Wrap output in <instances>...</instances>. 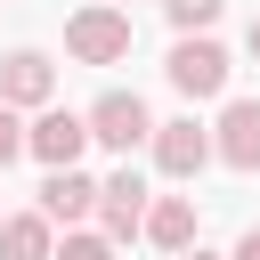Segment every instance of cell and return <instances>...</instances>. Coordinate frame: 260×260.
I'll return each instance as SVG.
<instances>
[{
    "mask_svg": "<svg viewBox=\"0 0 260 260\" xmlns=\"http://www.w3.org/2000/svg\"><path fill=\"white\" fill-rule=\"evenodd\" d=\"M65 49H73L81 65H122V57H130V16H122L114 0H98V8H81V16L65 24Z\"/></svg>",
    "mask_w": 260,
    "mask_h": 260,
    "instance_id": "6da1fadb",
    "label": "cell"
},
{
    "mask_svg": "<svg viewBox=\"0 0 260 260\" xmlns=\"http://www.w3.org/2000/svg\"><path fill=\"white\" fill-rule=\"evenodd\" d=\"M211 154L228 171H260V98H228V114L211 130Z\"/></svg>",
    "mask_w": 260,
    "mask_h": 260,
    "instance_id": "277c9868",
    "label": "cell"
},
{
    "mask_svg": "<svg viewBox=\"0 0 260 260\" xmlns=\"http://www.w3.org/2000/svg\"><path fill=\"white\" fill-rule=\"evenodd\" d=\"M179 260H219V252H195V244H187V252H179Z\"/></svg>",
    "mask_w": 260,
    "mask_h": 260,
    "instance_id": "e0dca14e",
    "label": "cell"
},
{
    "mask_svg": "<svg viewBox=\"0 0 260 260\" xmlns=\"http://www.w3.org/2000/svg\"><path fill=\"white\" fill-rule=\"evenodd\" d=\"M98 211V179H81L73 162H57L49 179H41V219L49 228H73V219H89Z\"/></svg>",
    "mask_w": 260,
    "mask_h": 260,
    "instance_id": "52a82bcc",
    "label": "cell"
},
{
    "mask_svg": "<svg viewBox=\"0 0 260 260\" xmlns=\"http://www.w3.org/2000/svg\"><path fill=\"white\" fill-rule=\"evenodd\" d=\"M49 260H114V236H89V228H65V244H49Z\"/></svg>",
    "mask_w": 260,
    "mask_h": 260,
    "instance_id": "7c38bea8",
    "label": "cell"
},
{
    "mask_svg": "<svg viewBox=\"0 0 260 260\" xmlns=\"http://www.w3.org/2000/svg\"><path fill=\"white\" fill-rule=\"evenodd\" d=\"M81 122H89V138H98V146H114V154L146 146V130H154V122H146V106H138V89H106Z\"/></svg>",
    "mask_w": 260,
    "mask_h": 260,
    "instance_id": "3957f363",
    "label": "cell"
},
{
    "mask_svg": "<svg viewBox=\"0 0 260 260\" xmlns=\"http://www.w3.org/2000/svg\"><path fill=\"white\" fill-rule=\"evenodd\" d=\"M98 219H106V236H114V244H130V236H138V219H146V179H138V171H114V179L98 187Z\"/></svg>",
    "mask_w": 260,
    "mask_h": 260,
    "instance_id": "9c48e42d",
    "label": "cell"
},
{
    "mask_svg": "<svg viewBox=\"0 0 260 260\" xmlns=\"http://www.w3.org/2000/svg\"><path fill=\"white\" fill-rule=\"evenodd\" d=\"M81 146H89V122L65 114V106H41V122L24 130V154H41L49 171H57V162H81Z\"/></svg>",
    "mask_w": 260,
    "mask_h": 260,
    "instance_id": "5b68a950",
    "label": "cell"
},
{
    "mask_svg": "<svg viewBox=\"0 0 260 260\" xmlns=\"http://www.w3.org/2000/svg\"><path fill=\"white\" fill-rule=\"evenodd\" d=\"M244 49H252V57H260V16H252V32H244Z\"/></svg>",
    "mask_w": 260,
    "mask_h": 260,
    "instance_id": "2e32d148",
    "label": "cell"
},
{
    "mask_svg": "<svg viewBox=\"0 0 260 260\" xmlns=\"http://www.w3.org/2000/svg\"><path fill=\"white\" fill-rule=\"evenodd\" d=\"M49 219L41 211H16V219H0V260H49Z\"/></svg>",
    "mask_w": 260,
    "mask_h": 260,
    "instance_id": "8fae6325",
    "label": "cell"
},
{
    "mask_svg": "<svg viewBox=\"0 0 260 260\" xmlns=\"http://www.w3.org/2000/svg\"><path fill=\"white\" fill-rule=\"evenodd\" d=\"M219 8H228V0H162V16H171L179 32H203V24L219 16Z\"/></svg>",
    "mask_w": 260,
    "mask_h": 260,
    "instance_id": "4fadbf2b",
    "label": "cell"
},
{
    "mask_svg": "<svg viewBox=\"0 0 260 260\" xmlns=\"http://www.w3.org/2000/svg\"><path fill=\"white\" fill-rule=\"evenodd\" d=\"M162 73H171V89H179V98H219V89H228V49H219V41H203V32H187V41L171 49V65H162Z\"/></svg>",
    "mask_w": 260,
    "mask_h": 260,
    "instance_id": "7a4b0ae2",
    "label": "cell"
},
{
    "mask_svg": "<svg viewBox=\"0 0 260 260\" xmlns=\"http://www.w3.org/2000/svg\"><path fill=\"white\" fill-rule=\"evenodd\" d=\"M236 260H260V228H244V236H236Z\"/></svg>",
    "mask_w": 260,
    "mask_h": 260,
    "instance_id": "9a60e30c",
    "label": "cell"
},
{
    "mask_svg": "<svg viewBox=\"0 0 260 260\" xmlns=\"http://www.w3.org/2000/svg\"><path fill=\"white\" fill-rule=\"evenodd\" d=\"M114 8H122V0H114Z\"/></svg>",
    "mask_w": 260,
    "mask_h": 260,
    "instance_id": "ac0fdd59",
    "label": "cell"
},
{
    "mask_svg": "<svg viewBox=\"0 0 260 260\" xmlns=\"http://www.w3.org/2000/svg\"><path fill=\"white\" fill-rule=\"evenodd\" d=\"M49 89H57V65L41 49H8L0 57V106H49Z\"/></svg>",
    "mask_w": 260,
    "mask_h": 260,
    "instance_id": "8992f818",
    "label": "cell"
},
{
    "mask_svg": "<svg viewBox=\"0 0 260 260\" xmlns=\"http://www.w3.org/2000/svg\"><path fill=\"white\" fill-rule=\"evenodd\" d=\"M138 236H146V244H162V252H187V244H195V203H187V195H162V203H146Z\"/></svg>",
    "mask_w": 260,
    "mask_h": 260,
    "instance_id": "30bf717a",
    "label": "cell"
},
{
    "mask_svg": "<svg viewBox=\"0 0 260 260\" xmlns=\"http://www.w3.org/2000/svg\"><path fill=\"white\" fill-rule=\"evenodd\" d=\"M24 154V122H16V106H0V171Z\"/></svg>",
    "mask_w": 260,
    "mask_h": 260,
    "instance_id": "5bb4252c",
    "label": "cell"
},
{
    "mask_svg": "<svg viewBox=\"0 0 260 260\" xmlns=\"http://www.w3.org/2000/svg\"><path fill=\"white\" fill-rule=\"evenodd\" d=\"M146 138H154V162H162L171 179H195V171L211 162V130H195V122H154Z\"/></svg>",
    "mask_w": 260,
    "mask_h": 260,
    "instance_id": "ba28073f",
    "label": "cell"
}]
</instances>
